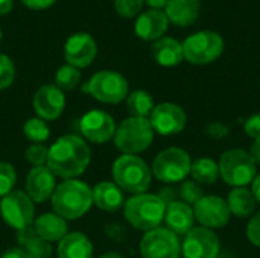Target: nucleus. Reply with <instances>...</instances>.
<instances>
[{"instance_id":"f257e3e1","label":"nucleus","mask_w":260,"mask_h":258,"mask_svg":"<svg viewBox=\"0 0 260 258\" xmlns=\"http://www.w3.org/2000/svg\"><path fill=\"white\" fill-rule=\"evenodd\" d=\"M90 160L91 152L84 138L64 135L49 148L46 167L58 178L76 179L87 170Z\"/></svg>"},{"instance_id":"f03ea898","label":"nucleus","mask_w":260,"mask_h":258,"mask_svg":"<svg viewBox=\"0 0 260 258\" xmlns=\"http://www.w3.org/2000/svg\"><path fill=\"white\" fill-rule=\"evenodd\" d=\"M53 213L64 220L82 217L93 205V193L87 182L79 179H64L56 186L52 198Z\"/></svg>"},{"instance_id":"7ed1b4c3","label":"nucleus","mask_w":260,"mask_h":258,"mask_svg":"<svg viewBox=\"0 0 260 258\" xmlns=\"http://www.w3.org/2000/svg\"><path fill=\"white\" fill-rule=\"evenodd\" d=\"M166 204L158 195L142 193L134 195L123 205V216L131 227L140 231H151L158 228L165 219Z\"/></svg>"},{"instance_id":"20e7f679","label":"nucleus","mask_w":260,"mask_h":258,"mask_svg":"<svg viewBox=\"0 0 260 258\" xmlns=\"http://www.w3.org/2000/svg\"><path fill=\"white\" fill-rule=\"evenodd\" d=\"M113 179L123 192L142 195L151 186L152 172L143 158L137 155H120L113 164Z\"/></svg>"},{"instance_id":"39448f33","label":"nucleus","mask_w":260,"mask_h":258,"mask_svg":"<svg viewBox=\"0 0 260 258\" xmlns=\"http://www.w3.org/2000/svg\"><path fill=\"white\" fill-rule=\"evenodd\" d=\"M154 129L149 123V119L128 117L114 132V146L123 155H137L145 152L154 141Z\"/></svg>"},{"instance_id":"423d86ee","label":"nucleus","mask_w":260,"mask_h":258,"mask_svg":"<svg viewBox=\"0 0 260 258\" xmlns=\"http://www.w3.org/2000/svg\"><path fill=\"white\" fill-rule=\"evenodd\" d=\"M219 176L230 187H247L257 176V166L250 154L241 148L225 151L218 163Z\"/></svg>"},{"instance_id":"0eeeda50","label":"nucleus","mask_w":260,"mask_h":258,"mask_svg":"<svg viewBox=\"0 0 260 258\" xmlns=\"http://www.w3.org/2000/svg\"><path fill=\"white\" fill-rule=\"evenodd\" d=\"M128 88L125 76L113 70H101L82 85L84 93H88L98 102L108 105H117L125 100L128 97Z\"/></svg>"},{"instance_id":"6e6552de","label":"nucleus","mask_w":260,"mask_h":258,"mask_svg":"<svg viewBox=\"0 0 260 258\" xmlns=\"http://www.w3.org/2000/svg\"><path fill=\"white\" fill-rule=\"evenodd\" d=\"M190 155L184 149L172 146L157 154L152 161L151 172L158 181L165 184H174L184 181L190 175Z\"/></svg>"},{"instance_id":"1a4fd4ad","label":"nucleus","mask_w":260,"mask_h":258,"mask_svg":"<svg viewBox=\"0 0 260 258\" xmlns=\"http://www.w3.org/2000/svg\"><path fill=\"white\" fill-rule=\"evenodd\" d=\"M183 55L190 64L204 65L216 61L224 52V40L213 30H203L184 40Z\"/></svg>"},{"instance_id":"9d476101","label":"nucleus","mask_w":260,"mask_h":258,"mask_svg":"<svg viewBox=\"0 0 260 258\" xmlns=\"http://www.w3.org/2000/svg\"><path fill=\"white\" fill-rule=\"evenodd\" d=\"M0 213L5 224L15 231L30 228L35 220V207L32 199L21 190H12L0 201Z\"/></svg>"},{"instance_id":"9b49d317","label":"nucleus","mask_w":260,"mask_h":258,"mask_svg":"<svg viewBox=\"0 0 260 258\" xmlns=\"http://www.w3.org/2000/svg\"><path fill=\"white\" fill-rule=\"evenodd\" d=\"M142 258H180L181 243L178 236L169 231L166 227L154 228L140 240Z\"/></svg>"},{"instance_id":"f8f14e48","label":"nucleus","mask_w":260,"mask_h":258,"mask_svg":"<svg viewBox=\"0 0 260 258\" xmlns=\"http://www.w3.org/2000/svg\"><path fill=\"white\" fill-rule=\"evenodd\" d=\"M195 220L201 224V227L209 230H219L229 225L230 222V210L227 201L216 195L203 196L193 205Z\"/></svg>"},{"instance_id":"ddd939ff","label":"nucleus","mask_w":260,"mask_h":258,"mask_svg":"<svg viewBox=\"0 0 260 258\" xmlns=\"http://www.w3.org/2000/svg\"><path fill=\"white\" fill-rule=\"evenodd\" d=\"M149 123L154 132L168 137L184 131L187 123V116L180 105L165 102L152 109L149 116Z\"/></svg>"},{"instance_id":"4468645a","label":"nucleus","mask_w":260,"mask_h":258,"mask_svg":"<svg viewBox=\"0 0 260 258\" xmlns=\"http://www.w3.org/2000/svg\"><path fill=\"white\" fill-rule=\"evenodd\" d=\"M221 243L213 230L198 227L184 236L181 252L184 258H216L219 255Z\"/></svg>"},{"instance_id":"2eb2a0df","label":"nucleus","mask_w":260,"mask_h":258,"mask_svg":"<svg viewBox=\"0 0 260 258\" xmlns=\"http://www.w3.org/2000/svg\"><path fill=\"white\" fill-rule=\"evenodd\" d=\"M79 129L85 140L96 144H104L113 140L116 123L108 113L102 109H91L81 117Z\"/></svg>"},{"instance_id":"dca6fc26","label":"nucleus","mask_w":260,"mask_h":258,"mask_svg":"<svg viewBox=\"0 0 260 258\" xmlns=\"http://www.w3.org/2000/svg\"><path fill=\"white\" fill-rule=\"evenodd\" d=\"M98 55V44L87 32H78L69 36L64 46V56L67 64L84 68L88 67Z\"/></svg>"},{"instance_id":"f3484780","label":"nucleus","mask_w":260,"mask_h":258,"mask_svg":"<svg viewBox=\"0 0 260 258\" xmlns=\"http://www.w3.org/2000/svg\"><path fill=\"white\" fill-rule=\"evenodd\" d=\"M32 106L37 116L43 120H56L66 106L64 93L56 85H41L32 99Z\"/></svg>"},{"instance_id":"a211bd4d","label":"nucleus","mask_w":260,"mask_h":258,"mask_svg":"<svg viewBox=\"0 0 260 258\" xmlns=\"http://www.w3.org/2000/svg\"><path fill=\"white\" fill-rule=\"evenodd\" d=\"M56 189V176L46 167H32L26 176V195L35 204L49 201Z\"/></svg>"},{"instance_id":"6ab92c4d","label":"nucleus","mask_w":260,"mask_h":258,"mask_svg":"<svg viewBox=\"0 0 260 258\" xmlns=\"http://www.w3.org/2000/svg\"><path fill=\"white\" fill-rule=\"evenodd\" d=\"M163 220L166 224V228L172 231L175 236H186L195 228L193 208L184 204L183 201H174L169 205H166V213Z\"/></svg>"},{"instance_id":"aec40b11","label":"nucleus","mask_w":260,"mask_h":258,"mask_svg":"<svg viewBox=\"0 0 260 258\" xmlns=\"http://www.w3.org/2000/svg\"><path fill=\"white\" fill-rule=\"evenodd\" d=\"M169 20L161 9H148L143 12L134 24L136 35L146 41H155L168 30Z\"/></svg>"},{"instance_id":"412c9836","label":"nucleus","mask_w":260,"mask_h":258,"mask_svg":"<svg viewBox=\"0 0 260 258\" xmlns=\"http://www.w3.org/2000/svg\"><path fill=\"white\" fill-rule=\"evenodd\" d=\"M93 193V204L105 211V213H116L125 205L123 190L117 187L111 181H102L91 189Z\"/></svg>"},{"instance_id":"4be33fe9","label":"nucleus","mask_w":260,"mask_h":258,"mask_svg":"<svg viewBox=\"0 0 260 258\" xmlns=\"http://www.w3.org/2000/svg\"><path fill=\"white\" fill-rule=\"evenodd\" d=\"M34 231L46 242H61L69 234L67 220L55 213H44L34 220Z\"/></svg>"},{"instance_id":"5701e85b","label":"nucleus","mask_w":260,"mask_h":258,"mask_svg":"<svg viewBox=\"0 0 260 258\" xmlns=\"http://www.w3.org/2000/svg\"><path fill=\"white\" fill-rule=\"evenodd\" d=\"M151 55L154 61L163 67H175L183 59V44L171 36H161L151 46Z\"/></svg>"},{"instance_id":"b1692460","label":"nucleus","mask_w":260,"mask_h":258,"mask_svg":"<svg viewBox=\"0 0 260 258\" xmlns=\"http://www.w3.org/2000/svg\"><path fill=\"white\" fill-rule=\"evenodd\" d=\"M165 14L168 20L177 26H189L195 23L200 14V0H169Z\"/></svg>"},{"instance_id":"393cba45","label":"nucleus","mask_w":260,"mask_h":258,"mask_svg":"<svg viewBox=\"0 0 260 258\" xmlns=\"http://www.w3.org/2000/svg\"><path fill=\"white\" fill-rule=\"evenodd\" d=\"M58 243V258H93V245L82 233H69Z\"/></svg>"},{"instance_id":"a878e982","label":"nucleus","mask_w":260,"mask_h":258,"mask_svg":"<svg viewBox=\"0 0 260 258\" xmlns=\"http://www.w3.org/2000/svg\"><path fill=\"white\" fill-rule=\"evenodd\" d=\"M17 242L30 258H49L52 255V245L43 240L32 227L17 231Z\"/></svg>"},{"instance_id":"bb28decb","label":"nucleus","mask_w":260,"mask_h":258,"mask_svg":"<svg viewBox=\"0 0 260 258\" xmlns=\"http://www.w3.org/2000/svg\"><path fill=\"white\" fill-rule=\"evenodd\" d=\"M227 205L230 213L235 214L236 217H248L250 214L254 213L257 201L253 192L248 190L247 187H236L229 193Z\"/></svg>"},{"instance_id":"cd10ccee","label":"nucleus","mask_w":260,"mask_h":258,"mask_svg":"<svg viewBox=\"0 0 260 258\" xmlns=\"http://www.w3.org/2000/svg\"><path fill=\"white\" fill-rule=\"evenodd\" d=\"M190 175H192V178H193L195 182L210 186V184L216 182L218 178H219L218 163L215 160L209 158V157L198 158V160L192 161Z\"/></svg>"},{"instance_id":"c85d7f7f","label":"nucleus","mask_w":260,"mask_h":258,"mask_svg":"<svg viewBox=\"0 0 260 258\" xmlns=\"http://www.w3.org/2000/svg\"><path fill=\"white\" fill-rule=\"evenodd\" d=\"M126 108L131 117L148 119L155 108L152 96L145 90H136L128 94L126 97Z\"/></svg>"},{"instance_id":"c756f323","label":"nucleus","mask_w":260,"mask_h":258,"mask_svg":"<svg viewBox=\"0 0 260 258\" xmlns=\"http://www.w3.org/2000/svg\"><path fill=\"white\" fill-rule=\"evenodd\" d=\"M23 134L32 143L41 144L46 140H49V137H50V128L47 126L46 120H43L40 117H32V119L26 120V123L23 125Z\"/></svg>"},{"instance_id":"7c9ffc66","label":"nucleus","mask_w":260,"mask_h":258,"mask_svg":"<svg viewBox=\"0 0 260 258\" xmlns=\"http://www.w3.org/2000/svg\"><path fill=\"white\" fill-rule=\"evenodd\" d=\"M79 82H81V71L79 68L70 64L61 65L55 75V85L61 91H72L79 85Z\"/></svg>"},{"instance_id":"2f4dec72","label":"nucleus","mask_w":260,"mask_h":258,"mask_svg":"<svg viewBox=\"0 0 260 258\" xmlns=\"http://www.w3.org/2000/svg\"><path fill=\"white\" fill-rule=\"evenodd\" d=\"M17 182V172L11 163L0 161V198H5L14 190Z\"/></svg>"},{"instance_id":"473e14b6","label":"nucleus","mask_w":260,"mask_h":258,"mask_svg":"<svg viewBox=\"0 0 260 258\" xmlns=\"http://www.w3.org/2000/svg\"><path fill=\"white\" fill-rule=\"evenodd\" d=\"M178 195L181 198V201L187 205H195L204 195H203V189L198 182H195L193 179H184Z\"/></svg>"},{"instance_id":"72a5a7b5","label":"nucleus","mask_w":260,"mask_h":258,"mask_svg":"<svg viewBox=\"0 0 260 258\" xmlns=\"http://www.w3.org/2000/svg\"><path fill=\"white\" fill-rule=\"evenodd\" d=\"M47 154H49V149L44 144L32 143L26 149L24 157H26L27 163L32 164L34 167H41V166H46V163H47Z\"/></svg>"},{"instance_id":"f704fd0d","label":"nucleus","mask_w":260,"mask_h":258,"mask_svg":"<svg viewBox=\"0 0 260 258\" xmlns=\"http://www.w3.org/2000/svg\"><path fill=\"white\" fill-rule=\"evenodd\" d=\"M15 78V67L9 56L0 53V91L6 90Z\"/></svg>"},{"instance_id":"c9c22d12","label":"nucleus","mask_w":260,"mask_h":258,"mask_svg":"<svg viewBox=\"0 0 260 258\" xmlns=\"http://www.w3.org/2000/svg\"><path fill=\"white\" fill-rule=\"evenodd\" d=\"M114 8L119 15L131 18L142 11L143 0H114Z\"/></svg>"},{"instance_id":"e433bc0d","label":"nucleus","mask_w":260,"mask_h":258,"mask_svg":"<svg viewBox=\"0 0 260 258\" xmlns=\"http://www.w3.org/2000/svg\"><path fill=\"white\" fill-rule=\"evenodd\" d=\"M247 239L254 246L260 248V211L251 217V220L247 225Z\"/></svg>"},{"instance_id":"4c0bfd02","label":"nucleus","mask_w":260,"mask_h":258,"mask_svg":"<svg viewBox=\"0 0 260 258\" xmlns=\"http://www.w3.org/2000/svg\"><path fill=\"white\" fill-rule=\"evenodd\" d=\"M244 131L253 140L260 138V114H254L250 119H247V122L244 125Z\"/></svg>"},{"instance_id":"58836bf2","label":"nucleus","mask_w":260,"mask_h":258,"mask_svg":"<svg viewBox=\"0 0 260 258\" xmlns=\"http://www.w3.org/2000/svg\"><path fill=\"white\" fill-rule=\"evenodd\" d=\"M230 129L219 123V122H215V123H210L207 128H206V134L210 137V138H215V140H221V138H225L229 135Z\"/></svg>"},{"instance_id":"ea45409f","label":"nucleus","mask_w":260,"mask_h":258,"mask_svg":"<svg viewBox=\"0 0 260 258\" xmlns=\"http://www.w3.org/2000/svg\"><path fill=\"white\" fill-rule=\"evenodd\" d=\"M24 6H27L29 9L34 11H41V9H47L50 8L53 3H56L58 0H21Z\"/></svg>"},{"instance_id":"a19ab883","label":"nucleus","mask_w":260,"mask_h":258,"mask_svg":"<svg viewBox=\"0 0 260 258\" xmlns=\"http://www.w3.org/2000/svg\"><path fill=\"white\" fill-rule=\"evenodd\" d=\"M107 234H108V237H111V239L123 240L125 236H122V234H126V231H125L120 225H108V227H107Z\"/></svg>"},{"instance_id":"79ce46f5","label":"nucleus","mask_w":260,"mask_h":258,"mask_svg":"<svg viewBox=\"0 0 260 258\" xmlns=\"http://www.w3.org/2000/svg\"><path fill=\"white\" fill-rule=\"evenodd\" d=\"M0 258H30L27 255V252L24 251V249H21L20 246L18 248H11V249H8L6 252H3L2 254V257Z\"/></svg>"},{"instance_id":"37998d69","label":"nucleus","mask_w":260,"mask_h":258,"mask_svg":"<svg viewBox=\"0 0 260 258\" xmlns=\"http://www.w3.org/2000/svg\"><path fill=\"white\" fill-rule=\"evenodd\" d=\"M248 154H250V157L253 158V161L256 163V166H257V164L260 166V138L254 140V143L251 144Z\"/></svg>"},{"instance_id":"c03bdc74","label":"nucleus","mask_w":260,"mask_h":258,"mask_svg":"<svg viewBox=\"0 0 260 258\" xmlns=\"http://www.w3.org/2000/svg\"><path fill=\"white\" fill-rule=\"evenodd\" d=\"M169 0H143V3H146L151 9H161L166 8Z\"/></svg>"},{"instance_id":"a18cd8bd","label":"nucleus","mask_w":260,"mask_h":258,"mask_svg":"<svg viewBox=\"0 0 260 258\" xmlns=\"http://www.w3.org/2000/svg\"><path fill=\"white\" fill-rule=\"evenodd\" d=\"M14 8V0H0V15L11 12Z\"/></svg>"},{"instance_id":"49530a36","label":"nucleus","mask_w":260,"mask_h":258,"mask_svg":"<svg viewBox=\"0 0 260 258\" xmlns=\"http://www.w3.org/2000/svg\"><path fill=\"white\" fill-rule=\"evenodd\" d=\"M251 192H253L256 201L260 204V173L254 178V181L251 182Z\"/></svg>"},{"instance_id":"de8ad7c7","label":"nucleus","mask_w":260,"mask_h":258,"mask_svg":"<svg viewBox=\"0 0 260 258\" xmlns=\"http://www.w3.org/2000/svg\"><path fill=\"white\" fill-rule=\"evenodd\" d=\"M99 258H125L122 254H119V252H114V251H110V252H105V254H102Z\"/></svg>"},{"instance_id":"09e8293b","label":"nucleus","mask_w":260,"mask_h":258,"mask_svg":"<svg viewBox=\"0 0 260 258\" xmlns=\"http://www.w3.org/2000/svg\"><path fill=\"white\" fill-rule=\"evenodd\" d=\"M0 41H2V27H0Z\"/></svg>"}]
</instances>
